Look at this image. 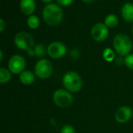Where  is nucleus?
<instances>
[{
	"label": "nucleus",
	"instance_id": "nucleus-12",
	"mask_svg": "<svg viewBox=\"0 0 133 133\" xmlns=\"http://www.w3.org/2000/svg\"><path fill=\"white\" fill-rule=\"evenodd\" d=\"M122 16L124 20L128 22H133V4L126 2L123 5L121 11Z\"/></svg>",
	"mask_w": 133,
	"mask_h": 133
},
{
	"label": "nucleus",
	"instance_id": "nucleus-6",
	"mask_svg": "<svg viewBox=\"0 0 133 133\" xmlns=\"http://www.w3.org/2000/svg\"><path fill=\"white\" fill-rule=\"evenodd\" d=\"M53 67L51 63L47 59H41L34 67L35 75L41 79L48 78L52 74Z\"/></svg>",
	"mask_w": 133,
	"mask_h": 133
},
{
	"label": "nucleus",
	"instance_id": "nucleus-9",
	"mask_svg": "<svg viewBox=\"0 0 133 133\" xmlns=\"http://www.w3.org/2000/svg\"><path fill=\"white\" fill-rule=\"evenodd\" d=\"M91 36L97 42H103L108 36V28L103 23H97L91 29Z\"/></svg>",
	"mask_w": 133,
	"mask_h": 133
},
{
	"label": "nucleus",
	"instance_id": "nucleus-26",
	"mask_svg": "<svg viewBox=\"0 0 133 133\" xmlns=\"http://www.w3.org/2000/svg\"><path fill=\"white\" fill-rule=\"evenodd\" d=\"M52 0H42V2H45V3H48V2H51Z\"/></svg>",
	"mask_w": 133,
	"mask_h": 133
},
{
	"label": "nucleus",
	"instance_id": "nucleus-2",
	"mask_svg": "<svg viewBox=\"0 0 133 133\" xmlns=\"http://www.w3.org/2000/svg\"><path fill=\"white\" fill-rule=\"evenodd\" d=\"M62 84L66 90L70 92H77L83 87V80L80 75L75 71L65 73L62 78Z\"/></svg>",
	"mask_w": 133,
	"mask_h": 133
},
{
	"label": "nucleus",
	"instance_id": "nucleus-22",
	"mask_svg": "<svg viewBox=\"0 0 133 133\" xmlns=\"http://www.w3.org/2000/svg\"><path fill=\"white\" fill-rule=\"evenodd\" d=\"M5 27V23L4 20H3L2 18H1V19H0V32H1V33L3 32Z\"/></svg>",
	"mask_w": 133,
	"mask_h": 133
},
{
	"label": "nucleus",
	"instance_id": "nucleus-16",
	"mask_svg": "<svg viewBox=\"0 0 133 133\" xmlns=\"http://www.w3.org/2000/svg\"><path fill=\"white\" fill-rule=\"evenodd\" d=\"M11 80V72L5 67H0V82L6 84Z\"/></svg>",
	"mask_w": 133,
	"mask_h": 133
},
{
	"label": "nucleus",
	"instance_id": "nucleus-14",
	"mask_svg": "<svg viewBox=\"0 0 133 133\" xmlns=\"http://www.w3.org/2000/svg\"><path fill=\"white\" fill-rule=\"evenodd\" d=\"M28 55L34 56H37L38 57H42L44 56L46 53H47V49H45L44 45L42 44H37L32 49L29 50L28 52Z\"/></svg>",
	"mask_w": 133,
	"mask_h": 133
},
{
	"label": "nucleus",
	"instance_id": "nucleus-24",
	"mask_svg": "<svg viewBox=\"0 0 133 133\" xmlns=\"http://www.w3.org/2000/svg\"><path fill=\"white\" fill-rule=\"evenodd\" d=\"M83 1L85 2H87V3H91V2H94L96 0H83Z\"/></svg>",
	"mask_w": 133,
	"mask_h": 133
},
{
	"label": "nucleus",
	"instance_id": "nucleus-15",
	"mask_svg": "<svg viewBox=\"0 0 133 133\" xmlns=\"http://www.w3.org/2000/svg\"><path fill=\"white\" fill-rule=\"evenodd\" d=\"M118 24V18L115 14H109L104 19V24L108 27H115Z\"/></svg>",
	"mask_w": 133,
	"mask_h": 133
},
{
	"label": "nucleus",
	"instance_id": "nucleus-17",
	"mask_svg": "<svg viewBox=\"0 0 133 133\" xmlns=\"http://www.w3.org/2000/svg\"><path fill=\"white\" fill-rule=\"evenodd\" d=\"M27 25L31 29H36L40 25V19L35 15H30L26 20Z\"/></svg>",
	"mask_w": 133,
	"mask_h": 133
},
{
	"label": "nucleus",
	"instance_id": "nucleus-10",
	"mask_svg": "<svg viewBox=\"0 0 133 133\" xmlns=\"http://www.w3.org/2000/svg\"><path fill=\"white\" fill-rule=\"evenodd\" d=\"M133 113L132 109L128 106H123L119 107L115 112V118L118 123H125L130 120Z\"/></svg>",
	"mask_w": 133,
	"mask_h": 133
},
{
	"label": "nucleus",
	"instance_id": "nucleus-23",
	"mask_svg": "<svg viewBox=\"0 0 133 133\" xmlns=\"http://www.w3.org/2000/svg\"><path fill=\"white\" fill-rule=\"evenodd\" d=\"M116 63L118 65H122L123 63H125V59H123L121 56L118 58H116Z\"/></svg>",
	"mask_w": 133,
	"mask_h": 133
},
{
	"label": "nucleus",
	"instance_id": "nucleus-5",
	"mask_svg": "<svg viewBox=\"0 0 133 133\" xmlns=\"http://www.w3.org/2000/svg\"><path fill=\"white\" fill-rule=\"evenodd\" d=\"M53 101L57 107L65 108L72 104L73 101V97L71 95L70 92H69L68 90L59 89L54 92Z\"/></svg>",
	"mask_w": 133,
	"mask_h": 133
},
{
	"label": "nucleus",
	"instance_id": "nucleus-4",
	"mask_svg": "<svg viewBox=\"0 0 133 133\" xmlns=\"http://www.w3.org/2000/svg\"><path fill=\"white\" fill-rule=\"evenodd\" d=\"M14 43L18 49L26 50L27 52L34 47V40L33 36L26 31L18 32L15 35Z\"/></svg>",
	"mask_w": 133,
	"mask_h": 133
},
{
	"label": "nucleus",
	"instance_id": "nucleus-3",
	"mask_svg": "<svg viewBox=\"0 0 133 133\" xmlns=\"http://www.w3.org/2000/svg\"><path fill=\"white\" fill-rule=\"evenodd\" d=\"M113 46L116 53L121 56H126L132 50V44L129 37L124 34H117L113 40Z\"/></svg>",
	"mask_w": 133,
	"mask_h": 133
},
{
	"label": "nucleus",
	"instance_id": "nucleus-8",
	"mask_svg": "<svg viewBox=\"0 0 133 133\" xmlns=\"http://www.w3.org/2000/svg\"><path fill=\"white\" fill-rule=\"evenodd\" d=\"M66 52V46L61 42H53L47 48V53L52 59H60L65 55Z\"/></svg>",
	"mask_w": 133,
	"mask_h": 133
},
{
	"label": "nucleus",
	"instance_id": "nucleus-13",
	"mask_svg": "<svg viewBox=\"0 0 133 133\" xmlns=\"http://www.w3.org/2000/svg\"><path fill=\"white\" fill-rule=\"evenodd\" d=\"M19 81L23 85H31L35 81V75L30 71H23L19 74Z\"/></svg>",
	"mask_w": 133,
	"mask_h": 133
},
{
	"label": "nucleus",
	"instance_id": "nucleus-20",
	"mask_svg": "<svg viewBox=\"0 0 133 133\" xmlns=\"http://www.w3.org/2000/svg\"><path fill=\"white\" fill-rule=\"evenodd\" d=\"M60 133H76V130L72 125H65L62 128Z\"/></svg>",
	"mask_w": 133,
	"mask_h": 133
},
{
	"label": "nucleus",
	"instance_id": "nucleus-7",
	"mask_svg": "<svg viewBox=\"0 0 133 133\" xmlns=\"http://www.w3.org/2000/svg\"><path fill=\"white\" fill-rule=\"evenodd\" d=\"M8 67L11 73L14 74H21L25 69L26 60L24 57L20 55H14L9 59Z\"/></svg>",
	"mask_w": 133,
	"mask_h": 133
},
{
	"label": "nucleus",
	"instance_id": "nucleus-25",
	"mask_svg": "<svg viewBox=\"0 0 133 133\" xmlns=\"http://www.w3.org/2000/svg\"><path fill=\"white\" fill-rule=\"evenodd\" d=\"M2 56H3V55H2V51H0V61L2 60Z\"/></svg>",
	"mask_w": 133,
	"mask_h": 133
},
{
	"label": "nucleus",
	"instance_id": "nucleus-18",
	"mask_svg": "<svg viewBox=\"0 0 133 133\" xmlns=\"http://www.w3.org/2000/svg\"><path fill=\"white\" fill-rule=\"evenodd\" d=\"M103 56H104V59L108 61V62H111L114 59H115V53L114 51L110 49V48H106L104 50V53H103Z\"/></svg>",
	"mask_w": 133,
	"mask_h": 133
},
{
	"label": "nucleus",
	"instance_id": "nucleus-11",
	"mask_svg": "<svg viewBox=\"0 0 133 133\" xmlns=\"http://www.w3.org/2000/svg\"><path fill=\"white\" fill-rule=\"evenodd\" d=\"M19 6L23 13L30 16L35 9L36 3L34 0H20Z\"/></svg>",
	"mask_w": 133,
	"mask_h": 133
},
{
	"label": "nucleus",
	"instance_id": "nucleus-19",
	"mask_svg": "<svg viewBox=\"0 0 133 133\" xmlns=\"http://www.w3.org/2000/svg\"><path fill=\"white\" fill-rule=\"evenodd\" d=\"M125 64L131 70H133V53L129 54L125 57Z\"/></svg>",
	"mask_w": 133,
	"mask_h": 133
},
{
	"label": "nucleus",
	"instance_id": "nucleus-21",
	"mask_svg": "<svg viewBox=\"0 0 133 133\" xmlns=\"http://www.w3.org/2000/svg\"><path fill=\"white\" fill-rule=\"evenodd\" d=\"M57 2L62 5H64V6H66V5H69L70 4L72 3L73 0H56Z\"/></svg>",
	"mask_w": 133,
	"mask_h": 133
},
{
	"label": "nucleus",
	"instance_id": "nucleus-1",
	"mask_svg": "<svg viewBox=\"0 0 133 133\" xmlns=\"http://www.w3.org/2000/svg\"><path fill=\"white\" fill-rule=\"evenodd\" d=\"M42 16L47 24L55 26L62 22L63 19V13L60 6L55 3H51L44 7Z\"/></svg>",
	"mask_w": 133,
	"mask_h": 133
},
{
	"label": "nucleus",
	"instance_id": "nucleus-27",
	"mask_svg": "<svg viewBox=\"0 0 133 133\" xmlns=\"http://www.w3.org/2000/svg\"><path fill=\"white\" fill-rule=\"evenodd\" d=\"M132 34H133V27H132Z\"/></svg>",
	"mask_w": 133,
	"mask_h": 133
}]
</instances>
